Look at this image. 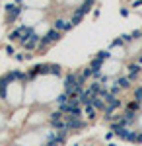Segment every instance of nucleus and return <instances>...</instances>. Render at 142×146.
<instances>
[{
    "instance_id": "4",
    "label": "nucleus",
    "mask_w": 142,
    "mask_h": 146,
    "mask_svg": "<svg viewBox=\"0 0 142 146\" xmlns=\"http://www.w3.org/2000/svg\"><path fill=\"white\" fill-rule=\"evenodd\" d=\"M109 53H111L113 58H125V56H127V47H125V45H117L115 41H111Z\"/></svg>"
},
{
    "instance_id": "24",
    "label": "nucleus",
    "mask_w": 142,
    "mask_h": 146,
    "mask_svg": "<svg viewBox=\"0 0 142 146\" xmlns=\"http://www.w3.org/2000/svg\"><path fill=\"white\" fill-rule=\"evenodd\" d=\"M136 62H138V64H142V55H140V56H136Z\"/></svg>"
},
{
    "instance_id": "25",
    "label": "nucleus",
    "mask_w": 142,
    "mask_h": 146,
    "mask_svg": "<svg viewBox=\"0 0 142 146\" xmlns=\"http://www.w3.org/2000/svg\"><path fill=\"white\" fill-rule=\"evenodd\" d=\"M16 4H20V6H23V0H14Z\"/></svg>"
},
{
    "instance_id": "22",
    "label": "nucleus",
    "mask_w": 142,
    "mask_h": 146,
    "mask_svg": "<svg viewBox=\"0 0 142 146\" xmlns=\"http://www.w3.org/2000/svg\"><path fill=\"white\" fill-rule=\"evenodd\" d=\"M131 6H132V8H140V6H142V0H134Z\"/></svg>"
},
{
    "instance_id": "1",
    "label": "nucleus",
    "mask_w": 142,
    "mask_h": 146,
    "mask_svg": "<svg viewBox=\"0 0 142 146\" xmlns=\"http://www.w3.org/2000/svg\"><path fill=\"white\" fill-rule=\"evenodd\" d=\"M66 119V127H68V131L72 133V131H84L86 129V121H84V117H64Z\"/></svg>"
},
{
    "instance_id": "26",
    "label": "nucleus",
    "mask_w": 142,
    "mask_h": 146,
    "mask_svg": "<svg viewBox=\"0 0 142 146\" xmlns=\"http://www.w3.org/2000/svg\"><path fill=\"white\" fill-rule=\"evenodd\" d=\"M107 146H117V144H115V142H111V144H107Z\"/></svg>"
},
{
    "instance_id": "12",
    "label": "nucleus",
    "mask_w": 142,
    "mask_h": 146,
    "mask_svg": "<svg viewBox=\"0 0 142 146\" xmlns=\"http://www.w3.org/2000/svg\"><path fill=\"white\" fill-rule=\"evenodd\" d=\"M92 105H94L98 111H103V109H105V100H103V98H99V96H96L94 101H92Z\"/></svg>"
},
{
    "instance_id": "5",
    "label": "nucleus",
    "mask_w": 142,
    "mask_h": 146,
    "mask_svg": "<svg viewBox=\"0 0 142 146\" xmlns=\"http://www.w3.org/2000/svg\"><path fill=\"white\" fill-rule=\"evenodd\" d=\"M74 88H78V84H76V72H68V74L64 76V94H70Z\"/></svg>"
},
{
    "instance_id": "23",
    "label": "nucleus",
    "mask_w": 142,
    "mask_h": 146,
    "mask_svg": "<svg viewBox=\"0 0 142 146\" xmlns=\"http://www.w3.org/2000/svg\"><path fill=\"white\" fill-rule=\"evenodd\" d=\"M121 16H129V8H121Z\"/></svg>"
},
{
    "instance_id": "11",
    "label": "nucleus",
    "mask_w": 142,
    "mask_h": 146,
    "mask_svg": "<svg viewBox=\"0 0 142 146\" xmlns=\"http://www.w3.org/2000/svg\"><path fill=\"white\" fill-rule=\"evenodd\" d=\"M49 74H51V76H56V78H60L64 72H62L60 64H49Z\"/></svg>"
},
{
    "instance_id": "19",
    "label": "nucleus",
    "mask_w": 142,
    "mask_h": 146,
    "mask_svg": "<svg viewBox=\"0 0 142 146\" xmlns=\"http://www.w3.org/2000/svg\"><path fill=\"white\" fill-rule=\"evenodd\" d=\"M131 35H132V39H134V41H140V39H142V29H134Z\"/></svg>"
},
{
    "instance_id": "2",
    "label": "nucleus",
    "mask_w": 142,
    "mask_h": 146,
    "mask_svg": "<svg viewBox=\"0 0 142 146\" xmlns=\"http://www.w3.org/2000/svg\"><path fill=\"white\" fill-rule=\"evenodd\" d=\"M23 12H25V8H23V6H20V4H16L12 10L6 12V23H16L18 20H20V16H22Z\"/></svg>"
},
{
    "instance_id": "10",
    "label": "nucleus",
    "mask_w": 142,
    "mask_h": 146,
    "mask_svg": "<svg viewBox=\"0 0 142 146\" xmlns=\"http://www.w3.org/2000/svg\"><path fill=\"white\" fill-rule=\"evenodd\" d=\"M115 41H117V43H121V45H125V47H127V45H132V43H134V39H132V35H131V33H123V35H119Z\"/></svg>"
},
{
    "instance_id": "21",
    "label": "nucleus",
    "mask_w": 142,
    "mask_h": 146,
    "mask_svg": "<svg viewBox=\"0 0 142 146\" xmlns=\"http://www.w3.org/2000/svg\"><path fill=\"white\" fill-rule=\"evenodd\" d=\"M6 53H8V55H16V49L12 45H6Z\"/></svg>"
},
{
    "instance_id": "20",
    "label": "nucleus",
    "mask_w": 142,
    "mask_h": 146,
    "mask_svg": "<svg viewBox=\"0 0 142 146\" xmlns=\"http://www.w3.org/2000/svg\"><path fill=\"white\" fill-rule=\"evenodd\" d=\"M14 58L22 62V60H25V53H16V55H14Z\"/></svg>"
},
{
    "instance_id": "6",
    "label": "nucleus",
    "mask_w": 142,
    "mask_h": 146,
    "mask_svg": "<svg viewBox=\"0 0 142 146\" xmlns=\"http://www.w3.org/2000/svg\"><path fill=\"white\" fill-rule=\"evenodd\" d=\"M140 74H142V66L138 62H131V64H129V74H127L129 80H131V82H136Z\"/></svg>"
},
{
    "instance_id": "16",
    "label": "nucleus",
    "mask_w": 142,
    "mask_h": 146,
    "mask_svg": "<svg viewBox=\"0 0 142 146\" xmlns=\"http://www.w3.org/2000/svg\"><path fill=\"white\" fill-rule=\"evenodd\" d=\"M96 56H98L99 60H103V62H107V60H111V58H113V56H111V53H109V49H107V51H98V53H96Z\"/></svg>"
},
{
    "instance_id": "18",
    "label": "nucleus",
    "mask_w": 142,
    "mask_h": 146,
    "mask_svg": "<svg viewBox=\"0 0 142 146\" xmlns=\"http://www.w3.org/2000/svg\"><path fill=\"white\" fill-rule=\"evenodd\" d=\"M132 96H134V100L140 101L142 103V86H138V88H134V92H132Z\"/></svg>"
},
{
    "instance_id": "8",
    "label": "nucleus",
    "mask_w": 142,
    "mask_h": 146,
    "mask_svg": "<svg viewBox=\"0 0 142 146\" xmlns=\"http://www.w3.org/2000/svg\"><path fill=\"white\" fill-rule=\"evenodd\" d=\"M84 117H86L88 121H96V117H98V109H96L94 105H86V107H84Z\"/></svg>"
},
{
    "instance_id": "14",
    "label": "nucleus",
    "mask_w": 142,
    "mask_h": 146,
    "mask_svg": "<svg viewBox=\"0 0 142 146\" xmlns=\"http://www.w3.org/2000/svg\"><path fill=\"white\" fill-rule=\"evenodd\" d=\"M94 2H96V0H84L78 8L84 12V14H88V12H92V8H94Z\"/></svg>"
},
{
    "instance_id": "13",
    "label": "nucleus",
    "mask_w": 142,
    "mask_h": 146,
    "mask_svg": "<svg viewBox=\"0 0 142 146\" xmlns=\"http://www.w3.org/2000/svg\"><path fill=\"white\" fill-rule=\"evenodd\" d=\"M55 103H56V107L66 105V103H68V94H64V92H62V94H58V96L55 98Z\"/></svg>"
},
{
    "instance_id": "3",
    "label": "nucleus",
    "mask_w": 142,
    "mask_h": 146,
    "mask_svg": "<svg viewBox=\"0 0 142 146\" xmlns=\"http://www.w3.org/2000/svg\"><path fill=\"white\" fill-rule=\"evenodd\" d=\"M53 27H55L56 31H60V33H68L74 25L70 23V20H64V18H56L55 22H53Z\"/></svg>"
},
{
    "instance_id": "9",
    "label": "nucleus",
    "mask_w": 142,
    "mask_h": 146,
    "mask_svg": "<svg viewBox=\"0 0 142 146\" xmlns=\"http://www.w3.org/2000/svg\"><path fill=\"white\" fill-rule=\"evenodd\" d=\"M84 16H86V14L80 10V8H76V10L72 12V16H70V23H72V25H78V23L84 20Z\"/></svg>"
},
{
    "instance_id": "7",
    "label": "nucleus",
    "mask_w": 142,
    "mask_h": 146,
    "mask_svg": "<svg viewBox=\"0 0 142 146\" xmlns=\"http://www.w3.org/2000/svg\"><path fill=\"white\" fill-rule=\"evenodd\" d=\"M115 84H117V86H119L121 90H129V88H131V80H129V76H123V74H119V76H117V80H115Z\"/></svg>"
},
{
    "instance_id": "17",
    "label": "nucleus",
    "mask_w": 142,
    "mask_h": 146,
    "mask_svg": "<svg viewBox=\"0 0 142 146\" xmlns=\"http://www.w3.org/2000/svg\"><path fill=\"white\" fill-rule=\"evenodd\" d=\"M8 39H10V41H18V43H20V29H18V27H14L10 33H8Z\"/></svg>"
},
{
    "instance_id": "15",
    "label": "nucleus",
    "mask_w": 142,
    "mask_h": 146,
    "mask_svg": "<svg viewBox=\"0 0 142 146\" xmlns=\"http://www.w3.org/2000/svg\"><path fill=\"white\" fill-rule=\"evenodd\" d=\"M123 107H127V109H132V111H138V113H140L142 103H140V101H136V100H132V101H129L127 105H123Z\"/></svg>"
}]
</instances>
